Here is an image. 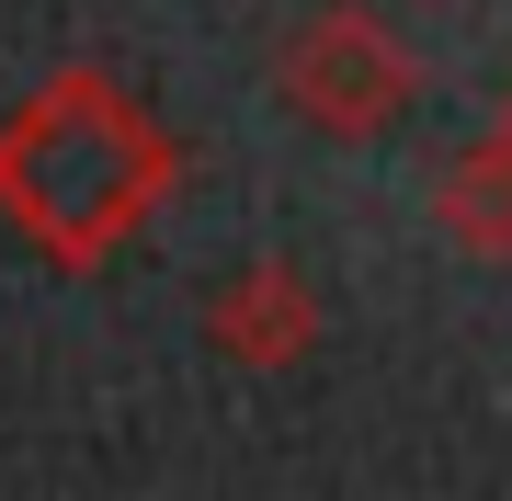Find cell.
Wrapping results in <instances>:
<instances>
[{
	"instance_id": "obj_5",
	"label": "cell",
	"mask_w": 512,
	"mask_h": 501,
	"mask_svg": "<svg viewBox=\"0 0 512 501\" xmlns=\"http://www.w3.org/2000/svg\"><path fill=\"white\" fill-rule=\"evenodd\" d=\"M501 126H512V92H501Z\"/></svg>"
},
{
	"instance_id": "obj_4",
	"label": "cell",
	"mask_w": 512,
	"mask_h": 501,
	"mask_svg": "<svg viewBox=\"0 0 512 501\" xmlns=\"http://www.w3.org/2000/svg\"><path fill=\"white\" fill-rule=\"evenodd\" d=\"M421 205H433V240L456 262H512V126H490L478 149H444L433 183H421Z\"/></svg>"
},
{
	"instance_id": "obj_1",
	"label": "cell",
	"mask_w": 512,
	"mask_h": 501,
	"mask_svg": "<svg viewBox=\"0 0 512 501\" xmlns=\"http://www.w3.org/2000/svg\"><path fill=\"white\" fill-rule=\"evenodd\" d=\"M171 183H183V149L103 69H57L23 114H0V217L57 274H92L103 251H126Z\"/></svg>"
},
{
	"instance_id": "obj_3",
	"label": "cell",
	"mask_w": 512,
	"mask_h": 501,
	"mask_svg": "<svg viewBox=\"0 0 512 501\" xmlns=\"http://www.w3.org/2000/svg\"><path fill=\"white\" fill-rule=\"evenodd\" d=\"M205 342H217L228 365H251V376L308 365V342H319V297H308V274H296L285 251L239 262L217 297H205Z\"/></svg>"
},
{
	"instance_id": "obj_2",
	"label": "cell",
	"mask_w": 512,
	"mask_h": 501,
	"mask_svg": "<svg viewBox=\"0 0 512 501\" xmlns=\"http://www.w3.org/2000/svg\"><path fill=\"white\" fill-rule=\"evenodd\" d=\"M274 103L296 114V126H319V137H342V149H365V137L410 126L421 57H410L399 23L353 12V0H330V12H308V23L274 46Z\"/></svg>"
}]
</instances>
